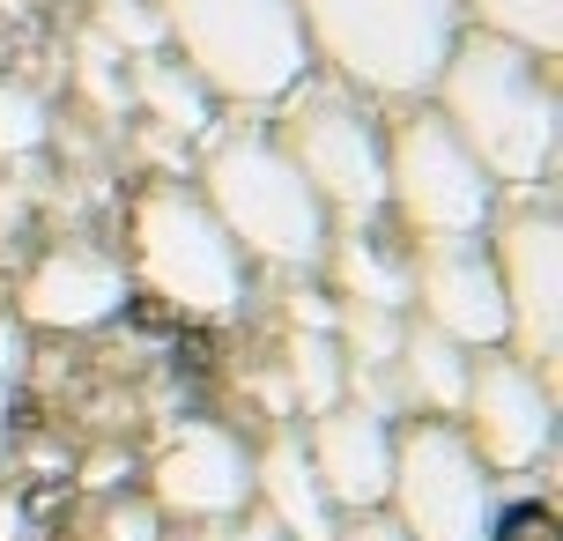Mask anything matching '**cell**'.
<instances>
[{"instance_id": "6da1fadb", "label": "cell", "mask_w": 563, "mask_h": 541, "mask_svg": "<svg viewBox=\"0 0 563 541\" xmlns=\"http://www.w3.org/2000/svg\"><path fill=\"white\" fill-rule=\"evenodd\" d=\"M438 119L497 186H541L556 172V67L497 30H460L438 67Z\"/></svg>"}, {"instance_id": "7a4b0ae2", "label": "cell", "mask_w": 563, "mask_h": 541, "mask_svg": "<svg viewBox=\"0 0 563 541\" xmlns=\"http://www.w3.org/2000/svg\"><path fill=\"white\" fill-rule=\"evenodd\" d=\"M311 59H327L349 89L422 97L467 30L460 0H297Z\"/></svg>"}, {"instance_id": "3957f363", "label": "cell", "mask_w": 563, "mask_h": 541, "mask_svg": "<svg viewBox=\"0 0 563 541\" xmlns=\"http://www.w3.org/2000/svg\"><path fill=\"white\" fill-rule=\"evenodd\" d=\"M164 45L208 97L230 104H275L305 82L311 45L297 23V0H156Z\"/></svg>"}, {"instance_id": "277c9868", "label": "cell", "mask_w": 563, "mask_h": 541, "mask_svg": "<svg viewBox=\"0 0 563 541\" xmlns=\"http://www.w3.org/2000/svg\"><path fill=\"white\" fill-rule=\"evenodd\" d=\"M200 200L216 208V223L238 238L245 260L275 267H319L334 230L327 200L305 186V172L275 148V134H216L200 164Z\"/></svg>"}, {"instance_id": "5b68a950", "label": "cell", "mask_w": 563, "mask_h": 541, "mask_svg": "<svg viewBox=\"0 0 563 541\" xmlns=\"http://www.w3.org/2000/svg\"><path fill=\"white\" fill-rule=\"evenodd\" d=\"M134 267L164 305L194 319H223L245 305V253L238 238L216 223V208L200 200V186L156 178L134 200Z\"/></svg>"}, {"instance_id": "8992f818", "label": "cell", "mask_w": 563, "mask_h": 541, "mask_svg": "<svg viewBox=\"0 0 563 541\" xmlns=\"http://www.w3.org/2000/svg\"><path fill=\"white\" fill-rule=\"evenodd\" d=\"M386 208L416 230V245L482 238L497 216V178L467 156V142L438 112H408L386 142Z\"/></svg>"}, {"instance_id": "52a82bcc", "label": "cell", "mask_w": 563, "mask_h": 541, "mask_svg": "<svg viewBox=\"0 0 563 541\" xmlns=\"http://www.w3.org/2000/svg\"><path fill=\"white\" fill-rule=\"evenodd\" d=\"M275 148L305 172V186L327 208H341L349 223H371L386 208V142L371 112L334 82H297L282 104Z\"/></svg>"}, {"instance_id": "ba28073f", "label": "cell", "mask_w": 563, "mask_h": 541, "mask_svg": "<svg viewBox=\"0 0 563 541\" xmlns=\"http://www.w3.org/2000/svg\"><path fill=\"white\" fill-rule=\"evenodd\" d=\"M408 541H489L497 475L482 467L460 423H408L394 438V483H386Z\"/></svg>"}, {"instance_id": "9c48e42d", "label": "cell", "mask_w": 563, "mask_h": 541, "mask_svg": "<svg viewBox=\"0 0 563 541\" xmlns=\"http://www.w3.org/2000/svg\"><path fill=\"white\" fill-rule=\"evenodd\" d=\"M489 267H497V297H505V342L519 364L556 378L563 349V223L556 200H519L505 216H489Z\"/></svg>"}, {"instance_id": "30bf717a", "label": "cell", "mask_w": 563, "mask_h": 541, "mask_svg": "<svg viewBox=\"0 0 563 541\" xmlns=\"http://www.w3.org/2000/svg\"><path fill=\"white\" fill-rule=\"evenodd\" d=\"M467 445L482 453V467H534L556 445V378H541L519 356H467Z\"/></svg>"}, {"instance_id": "8fae6325", "label": "cell", "mask_w": 563, "mask_h": 541, "mask_svg": "<svg viewBox=\"0 0 563 541\" xmlns=\"http://www.w3.org/2000/svg\"><path fill=\"white\" fill-rule=\"evenodd\" d=\"M408 297H422V319H430L438 334H452L460 349H497L505 342V297H497V267L482 253V238L416 245Z\"/></svg>"}, {"instance_id": "7c38bea8", "label": "cell", "mask_w": 563, "mask_h": 541, "mask_svg": "<svg viewBox=\"0 0 563 541\" xmlns=\"http://www.w3.org/2000/svg\"><path fill=\"white\" fill-rule=\"evenodd\" d=\"M305 460L327 505H349V512H378L386 505V483H394V423L371 416L356 400H334L327 416H311Z\"/></svg>"}, {"instance_id": "4fadbf2b", "label": "cell", "mask_w": 563, "mask_h": 541, "mask_svg": "<svg viewBox=\"0 0 563 541\" xmlns=\"http://www.w3.org/2000/svg\"><path fill=\"white\" fill-rule=\"evenodd\" d=\"M253 497V453L223 423H186L156 453V505L186 519H230Z\"/></svg>"}, {"instance_id": "5bb4252c", "label": "cell", "mask_w": 563, "mask_h": 541, "mask_svg": "<svg viewBox=\"0 0 563 541\" xmlns=\"http://www.w3.org/2000/svg\"><path fill=\"white\" fill-rule=\"evenodd\" d=\"M126 305V267H119L104 245H53L23 275V319L30 327H59V334H82V327H104V319Z\"/></svg>"}, {"instance_id": "9a60e30c", "label": "cell", "mask_w": 563, "mask_h": 541, "mask_svg": "<svg viewBox=\"0 0 563 541\" xmlns=\"http://www.w3.org/2000/svg\"><path fill=\"white\" fill-rule=\"evenodd\" d=\"M253 489L267 497V519H275L289 541H334V505H327V489H319L305 445H297L289 430H275L267 453L253 460Z\"/></svg>"}, {"instance_id": "2e32d148", "label": "cell", "mask_w": 563, "mask_h": 541, "mask_svg": "<svg viewBox=\"0 0 563 541\" xmlns=\"http://www.w3.org/2000/svg\"><path fill=\"white\" fill-rule=\"evenodd\" d=\"M126 89H134L141 112L156 119L164 134H178V142L208 126V89H200L194 75L178 67V59H164V53H141V59H134V75H126Z\"/></svg>"}, {"instance_id": "e0dca14e", "label": "cell", "mask_w": 563, "mask_h": 541, "mask_svg": "<svg viewBox=\"0 0 563 541\" xmlns=\"http://www.w3.org/2000/svg\"><path fill=\"white\" fill-rule=\"evenodd\" d=\"M400 378H408V394H422L430 408H452L460 416V394H467V349L452 342V334H438L430 319L422 327H408L400 334Z\"/></svg>"}, {"instance_id": "ac0fdd59", "label": "cell", "mask_w": 563, "mask_h": 541, "mask_svg": "<svg viewBox=\"0 0 563 541\" xmlns=\"http://www.w3.org/2000/svg\"><path fill=\"white\" fill-rule=\"evenodd\" d=\"M327 260H334L341 297H356V305H386V312L408 305V260L378 253V238H341V245H327Z\"/></svg>"}, {"instance_id": "d6986e66", "label": "cell", "mask_w": 563, "mask_h": 541, "mask_svg": "<svg viewBox=\"0 0 563 541\" xmlns=\"http://www.w3.org/2000/svg\"><path fill=\"white\" fill-rule=\"evenodd\" d=\"M460 8L475 15V30H497L541 59H556L563 45V0H460Z\"/></svg>"}, {"instance_id": "ffe728a7", "label": "cell", "mask_w": 563, "mask_h": 541, "mask_svg": "<svg viewBox=\"0 0 563 541\" xmlns=\"http://www.w3.org/2000/svg\"><path fill=\"white\" fill-rule=\"evenodd\" d=\"M341 378H349V356H341V342H334V334H311V327H297V334H289V386H297V400H305L311 416H327V408L349 394Z\"/></svg>"}, {"instance_id": "44dd1931", "label": "cell", "mask_w": 563, "mask_h": 541, "mask_svg": "<svg viewBox=\"0 0 563 541\" xmlns=\"http://www.w3.org/2000/svg\"><path fill=\"white\" fill-rule=\"evenodd\" d=\"M334 334H341V356H356L364 371H386L400 356V334H408V327H400V312H386V305H356V297H349L334 312Z\"/></svg>"}, {"instance_id": "7402d4cb", "label": "cell", "mask_w": 563, "mask_h": 541, "mask_svg": "<svg viewBox=\"0 0 563 541\" xmlns=\"http://www.w3.org/2000/svg\"><path fill=\"white\" fill-rule=\"evenodd\" d=\"M97 37L112 53H164V8L156 0H97Z\"/></svg>"}, {"instance_id": "603a6c76", "label": "cell", "mask_w": 563, "mask_h": 541, "mask_svg": "<svg viewBox=\"0 0 563 541\" xmlns=\"http://www.w3.org/2000/svg\"><path fill=\"white\" fill-rule=\"evenodd\" d=\"M45 134H53L45 97L23 82H0V156H30V148H45Z\"/></svg>"}, {"instance_id": "cb8c5ba5", "label": "cell", "mask_w": 563, "mask_h": 541, "mask_svg": "<svg viewBox=\"0 0 563 541\" xmlns=\"http://www.w3.org/2000/svg\"><path fill=\"white\" fill-rule=\"evenodd\" d=\"M82 89H89V104L104 119H119V112H134V89H126V75H119V53L89 30L82 37Z\"/></svg>"}, {"instance_id": "d4e9b609", "label": "cell", "mask_w": 563, "mask_h": 541, "mask_svg": "<svg viewBox=\"0 0 563 541\" xmlns=\"http://www.w3.org/2000/svg\"><path fill=\"white\" fill-rule=\"evenodd\" d=\"M489 541H556V512L541 505V512H505V519H489Z\"/></svg>"}, {"instance_id": "484cf974", "label": "cell", "mask_w": 563, "mask_h": 541, "mask_svg": "<svg viewBox=\"0 0 563 541\" xmlns=\"http://www.w3.org/2000/svg\"><path fill=\"white\" fill-rule=\"evenodd\" d=\"M104 541H156V505H141V497L112 505L104 512Z\"/></svg>"}, {"instance_id": "4316f807", "label": "cell", "mask_w": 563, "mask_h": 541, "mask_svg": "<svg viewBox=\"0 0 563 541\" xmlns=\"http://www.w3.org/2000/svg\"><path fill=\"white\" fill-rule=\"evenodd\" d=\"M23 327H15V319H0V400L15 394V378H23Z\"/></svg>"}, {"instance_id": "83f0119b", "label": "cell", "mask_w": 563, "mask_h": 541, "mask_svg": "<svg viewBox=\"0 0 563 541\" xmlns=\"http://www.w3.org/2000/svg\"><path fill=\"white\" fill-rule=\"evenodd\" d=\"M334 541H408L394 512H356L349 527H334Z\"/></svg>"}, {"instance_id": "f1b7e54d", "label": "cell", "mask_w": 563, "mask_h": 541, "mask_svg": "<svg viewBox=\"0 0 563 541\" xmlns=\"http://www.w3.org/2000/svg\"><path fill=\"white\" fill-rule=\"evenodd\" d=\"M341 386H356V394H364V400H356V408H371V416H394V408H400V394H394V386H386V378H371L364 364L349 371Z\"/></svg>"}, {"instance_id": "f546056e", "label": "cell", "mask_w": 563, "mask_h": 541, "mask_svg": "<svg viewBox=\"0 0 563 541\" xmlns=\"http://www.w3.org/2000/svg\"><path fill=\"white\" fill-rule=\"evenodd\" d=\"M289 319H305L311 334H334V305H327V297H311V289H305V297H289Z\"/></svg>"}, {"instance_id": "4dcf8cb0", "label": "cell", "mask_w": 563, "mask_h": 541, "mask_svg": "<svg viewBox=\"0 0 563 541\" xmlns=\"http://www.w3.org/2000/svg\"><path fill=\"white\" fill-rule=\"evenodd\" d=\"M119 475H126V453H97V460L82 467V483H89V489H112Z\"/></svg>"}, {"instance_id": "1f68e13d", "label": "cell", "mask_w": 563, "mask_h": 541, "mask_svg": "<svg viewBox=\"0 0 563 541\" xmlns=\"http://www.w3.org/2000/svg\"><path fill=\"white\" fill-rule=\"evenodd\" d=\"M216 541H289V534H282L275 519H238V527H223Z\"/></svg>"}, {"instance_id": "d6a6232c", "label": "cell", "mask_w": 563, "mask_h": 541, "mask_svg": "<svg viewBox=\"0 0 563 541\" xmlns=\"http://www.w3.org/2000/svg\"><path fill=\"white\" fill-rule=\"evenodd\" d=\"M0 541H23V505H8V497H0Z\"/></svg>"}]
</instances>
